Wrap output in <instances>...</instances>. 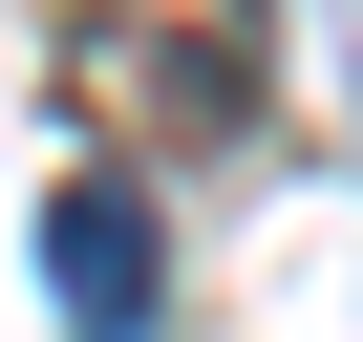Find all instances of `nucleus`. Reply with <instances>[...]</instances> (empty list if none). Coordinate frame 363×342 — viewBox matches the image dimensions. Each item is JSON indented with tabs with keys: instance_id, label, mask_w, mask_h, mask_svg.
<instances>
[{
	"instance_id": "nucleus-1",
	"label": "nucleus",
	"mask_w": 363,
	"mask_h": 342,
	"mask_svg": "<svg viewBox=\"0 0 363 342\" xmlns=\"http://www.w3.org/2000/svg\"><path fill=\"white\" fill-rule=\"evenodd\" d=\"M86 86H128L171 150H214V128H257V0H107V22H86Z\"/></svg>"
},
{
	"instance_id": "nucleus-2",
	"label": "nucleus",
	"mask_w": 363,
	"mask_h": 342,
	"mask_svg": "<svg viewBox=\"0 0 363 342\" xmlns=\"http://www.w3.org/2000/svg\"><path fill=\"white\" fill-rule=\"evenodd\" d=\"M43 257H65V321H86V342H150V321H171V236H150L128 171H86V193L43 214Z\"/></svg>"
}]
</instances>
